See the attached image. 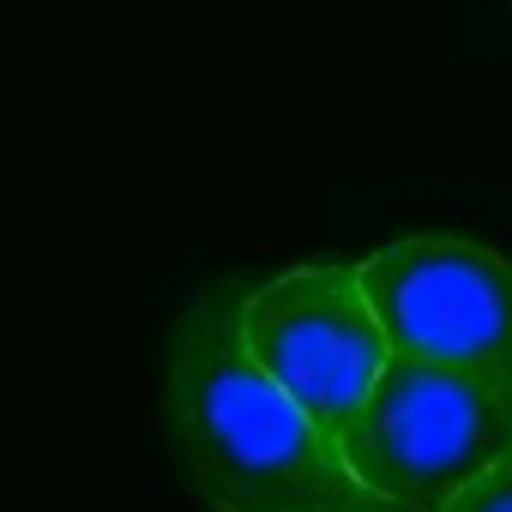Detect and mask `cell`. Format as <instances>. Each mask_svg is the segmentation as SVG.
Returning <instances> with one entry per match:
<instances>
[{
    "instance_id": "cell-1",
    "label": "cell",
    "mask_w": 512,
    "mask_h": 512,
    "mask_svg": "<svg viewBox=\"0 0 512 512\" xmlns=\"http://www.w3.org/2000/svg\"><path fill=\"white\" fill-rule=\"evenodd\" d=\"M241 284H211L169 332L163 410L211 512H398L356 482L344 446L260 368Z\"/></svg>"
},
{
    "instance_id": "cell-2",
    "label": "cell",
    "mask_w": 512,
    "mask_h": 512,
    "mask_svg": "<svg viewBox=\"0 0 512 512\" xmlns=\"http://www.w3.org/2000/svg\"><path fill=\"white\" fill-rule=\"evenodd\" d=\"M338 446L356 482L386 506L440 512L512 452V374L392 356Z\"/></svg>"
},
{
    "instance_id": "cell-3",
    "label": "cell",
    "mask_w": 512,
    "mask_h": 512,
    "mask_svg": "<svg viewBox=\"0 0 512 512\" xmlns=\"http://www.w3.org/2000/svg\"><path fill=\"white\" fill-rule=\"evenodd\" d=\"M241 338L332 440L356 422L392 362L362 266H296L253 284L241 296Z\"/></svg>"
},
{
    "instance_id": "cell-4",
    "label": "cell",
    "mask_w": 512,
    "mask_h": 512,
    "mask_svg": "<svg viewBox=\"0 0 512 512\" xmlns=\"http://www.w3.org/2000/svg\"><path fill=\"white\" fill-rule=\"evenodd\" d=\"M392 356L512 374V266L464 235H398L362 260Z\"/></svg>"
},
{
    "instance_id": "cell-5",
    "label": "cell",
    "mask_w": 512,
    "mask_h": 512,
    "mask_svg": "<svg viewBox=\"0 0 512 512\" xmlns=\"http://www.w3.org/2000/svg\"><path fill=\"white\" fill-rule=\"evenodd\" d=\"M440 512H512V452L500 464H488L476 482H464Z\"/></svg>"
}]
</instances>
